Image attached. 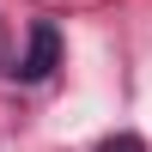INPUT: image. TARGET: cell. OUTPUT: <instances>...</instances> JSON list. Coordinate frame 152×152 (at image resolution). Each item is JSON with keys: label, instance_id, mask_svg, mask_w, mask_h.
<instances>
[{"label": "cell", "instance_id": "cell-1", "mask_svg": "<svg viewBox=\"0 0 152 152\" xmlns=\"http://www.w3.org/2000/svg\"><path fill=\"white\" fill-rule=\"evenodd\" d=\"M55 61H61V31H55L49 18H37V24H31V43H24V61H18L12 73H18V79H49Z\"/></svg>", "mask_w": 152, "mask_h": 152}, {"label": "cell", "instance_id": "cell-2", "mask_svg": "<svg viewBox=\"0 0 152 152\" xmlns=\"http://www.w3.org/2000/svg\"><path fill=\"white\" fill-rule=\"evenodd\" d=\"M110 152H140V140H116V146H110Z\"/></svg>", "mask_w": 152, "mask_h": 152}]
</instances>
